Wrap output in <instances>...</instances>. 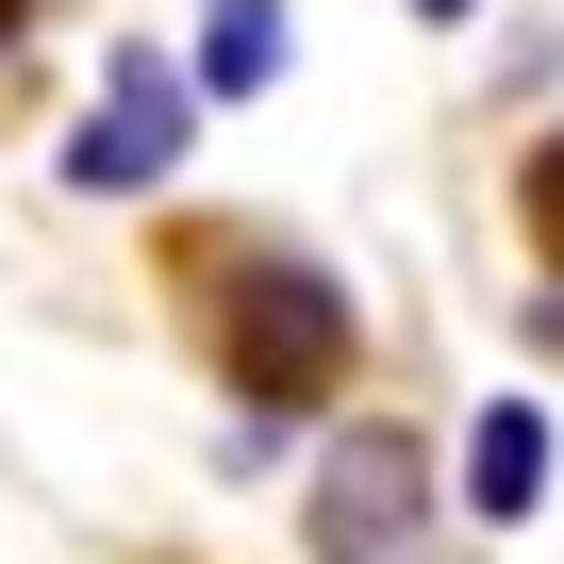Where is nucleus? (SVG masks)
Returning <instances> with one entry per match:
<instances>
[{"mask_svg": "<svg viewBox=\"0 0 564 564\" xmlns=\"http://www.w3.org/2000/svg\"><path fill=\"white\" fill-rule=\"evenodd\" d=\"M415 18H432V34H465V18H481V0H415Z\"/></svg>", "mask_w": 564, "mask_h": 564, "instance_id": "nucleus-6", "label": "nucleus"}, {"mask_svg": "<svg viewBox=\"0 0 564 564\" xmlns=\"http://www.w3.org/2000/svg\"><path fill=\"white\" fill-rule=\"evenodd\" d=\"M199 150V84H183V51H100V100L67 117V199H150L166 166Z\"/></svg>", "mask_w": 564, "mask_h": 564, "instance_id": "nucleus-2", "label": "nucleus"}, {"mask_svg": "<svg viewBox=\"0 0 564 564\" xmlns=\"http://www.w3.org/2000/svg\"><path fill=\"white\" fill-rule=\"evenodd\" d=\"M18 34H34V0H0V51H18Z\"/></svg>", "mask_w": 564, "mask_h": 564, "instance_id": "nucleus-7", "label": "nucleus"}, {"mask_svg": "<svg viewBox=\"0 0 564 564\" xmlns=\"http://www.w3.org/2000/svg\"><path fill=\"white\" fill-rule=\"evenodd\" d=\"M316 547L333 564H432V448L382 415L316 432Z\"/></svg>", "mask_w": 564, "mask_h": 564, "instance_id": "nucleus-3", "label": "nucleus"}, {"mask_svg": "<svg viewBox=\"0 0 564 564\" xmlns=\"http://www.w3.org/2000/svg\"><path fill=\"white\" fill-rule=\"evenodd\" d=\"M183 84H199V100H265V84H282V0H199Z\"/></svg>", "mask_w": 564, "mask_h": 564, "instance_id": "nucleus-5", "label": "nucleus"}, {"mask_svg": "<svg viewBox=\"0 0 564 564\" xmlns=\"http://www.w3.org/2000/svg\"><path fill=\"white\" fill-rule=\"evenodd\" d=\"M448 498H465L481 531H531V514H547V399H481L465 448H448Z\"/></svg>", "mask_w": 564, "mask_h": 564, "instance_id": "nucleus-4", "label": "nucleus"}, {"mask_svg": "<svg viewBox=\"0 0 564 564\" xmlns=\"http://www.w3.org/2000/svg\"><path fill=\"white\" fill-rule=\"evenodd\" d=\"M349 366H366V316H349V282L333 265H300V249H249L232 282H216V382L249 399V415H333L349 399Z\"/></svg>", "mask_w": 564, "mask_h": 564, "instance_id": "nucleus-1", "label": "nucleus"}]
</instances>
